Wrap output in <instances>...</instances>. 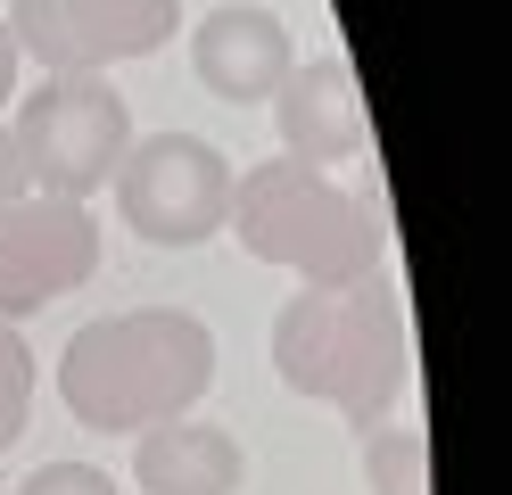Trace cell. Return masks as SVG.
I'll use <instances>...</instances> for the list:
<instances>
[{"instance_id": "6da1fadb", "label": "cell", "mask_w": 512, "mask_h": 495, "mask_svg": "<svg viewBox=\"0 0 512 495\" xmlns=\"http://www.w3.org/2000/svg\"><path fill=\"white\" fill-rule=\"evenodd\" d=\"M215 380V330L182 306H133L83 322L58 355V396L100 438H141L157 421H182Z\"/></svg>"}, {"instance_id": "7a4b0ae2", "label": "cell", "mask_w": 512, "mask_h": 495, "mask_svg": "<svg viewBox=\"0 0 512 495\" xmlns=\"http://www.w3.org/2000/svg\"><path fill=\"white\" fill-rule=\"evenodd\" d=\"M273 372L281 388L347 413L356 429H380L405 396V314L380 281L306 289L273 314Z\"/></svg>"}, {"instance_id": "3957f363", "label": "cell", "mask_w": 512, "mask_h": 495, "mask_svg": "<svg viewBox=\"0 0 512 495\" xmlns=\"http://www.w3.org/2000/svg\"><path fill=\"white\" fill-rule=\"evenodd\" d=\"M223 223H232V240L256 264H281V273H298L306 289L372 281V256H380L372 215L323 174V165H298V157L232 174V215Z\"/></svg>"}, {"instance_id": "277c9868", "label": "cell", "mask_w": 512, "mask_h": 495, "mask_svg": "<svg viewBox=\"0 0 512 495\" xmlns=\"http://www.w3.org/2000/svg\"><path fill=\"white\" fill-rule=\"evenodd\" d=\"M17 157L25 182L42 198H83L116 174V157L133 149V108L108 75H42L34 91L17 99Z\"/></svg>"}, {"instance_id": "5b68a950", "label": "cell", "mask_w": 512, "mask_h": 495, "mask_svg": "<svg viewBox=\"0 0 512 495\" xmlns=\"http://www.w3.org/2000/svg\"><path fill=\"white\" fill-rule=\"evenodd\" d=\"M116 215L149 248H199L232 215V157L199 132H149L116 157Z\"/></svg>"}, {"instance_id": "8992f818", "label": "cell", "mask_w": 512, "mask_h": 495, "mask_svg": "<svg viewBox=\"0 0 512 495\" xmlns=\"http://www.w3.org/2000/svg\"><path fill=\"white\" fill-rule=\"evenodd\" d=\"M182 25V0H9L17 58H34L42 75H108L124 58L166 50Z\"/></svg>"}, {"instance_id": "52a82bcc", "label": "cell", "mask_w": 512, "mask_h": 495, "mask_svg": "<svg viewBox=\"0 0 512 495\" xmlns=\"http://www.w3.org/2000/svg\"><path fill=\"white\" fill-rule=\"evenodd\" d=\"M91 273H100V223L75 198L25 190V198L0 207V322L42 314L50 297L83 289Z\"/></svg>"}, {"instance_id": "ba28073f", "label": "cell", "mask_w": 512, "mask_h": 495, "mask_svg": "<svg viewBox=\"0 0 512 495\" xmlns=\"http://www.w3.org/2000/svg\"><path fill=\"white\" fill-rule=\"evenodd\" d=\"M273 132H281V157L298 165H347L372 149V116H364V91H356V66L347 58H306L281 75L273 91Z\"/></svg>"}, {"instance_id": "9c48e42d", "label": "cell", "mask_w": 512, "mask_h": 495, "mask_svg": "<svg viewBox=\"0 0 512 495\" xmlns=\"http://www.w3.org/2000/svg\"><path fill=\"white\" fill-rule=\"evenodd\" d=\"M190 66H199V83L215 99L248 108V99H273L298 58H290V25H281L273 9H256V0H223V9H207V25L190 33Z\"/></svg>"}, {"instance_id": "30bf717a", "label": "cell", "mask_w": 512, "mask_h": 495, "mask_svg": "<svg viewBox=\"0 0 512 495\" xmlns=\"http://www.w3.org/2000/svg\"><path fill=\"white\" fill-rule=\"evenodd\" d=\"M133 479H141V495H240L248 454L232 429L182 413V421H157L133 438Z\"/></svg>"}, {"instance_id": "8fae6325", "label": "cell", "mask_w": 512, "mask_h": 495, "mask_svg": "<svg viewBox=\"0 0 512 495\" xmlns=\"http://www.w3.org/2000/svg\"><path fill=\"white\" fill-rule=\"evenodd\" d=\"M364 479H372V495H430V438L422 429H372Z\"/></svg>"}, {"instance_id": "7c38bea8", "label": "cell", "mask_w": 512, "mask_h": 495, "mask_svg": "<svg viewBox=\"0 0 512 495\" xmlns=\"http://www.w3.org/2000/svg\"><path fill=\"white\" fill-rule=\"evenodd\" d=\"M25 413H34V355H25L17 322H0V454L17 446Z\"/></svg>"}, {"instance_id": "4fadbf2b", "label": "cell", "mask_w": 512, "mask_h": 495, "mask_svg": "<svg viewBox=\"0 0 512 495\" xmlns=\"http://www.w3.org/2000/svg\"><path fill=\"white\" fill-rule=\"evenodd\" d=\"M17 495H116V479L91 471V462H42V471L25 479Z\"/></svg>"}, {"instance_id": "5bb4252c", "label": "cell", "mask_w": 512, "mask_h": 495, "mask_svg": "<svg viewBox=\"0 0 512 495\" xmlns=\"http://www.w3.org/2000/svg\"><path fill=\"white\" fill-rule=\"evenodd\" d=\"M34 182H25V157H17V132L0 124V207H9V198H25Z\"/></svg>"}, {"instance_id": "9a60e30c", "label": "cell", "mask_w": 512, "mask_h": 495, "mask_svg": "<svg viewBox=\"0 0 512 495\" xmlns=\"http://www.w3.org/2000/svg\"><path fill=\"white\" fill-rule=\"evenodd\" d=\"M17 99V33H9V17H0V108Z\"/></svg>"}]
</instances>
